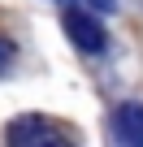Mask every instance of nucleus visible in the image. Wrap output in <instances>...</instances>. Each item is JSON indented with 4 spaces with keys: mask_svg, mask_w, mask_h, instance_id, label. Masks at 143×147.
Instances as JSON below:
<instances>
[{
    "mask_svg": "<svg viewBox=\"0 0 143 147\" xmlns=\"http://www.w3.org/2000/svg\"><path fill=\"white\" fill-rule=\"evenodd\" d=\"M13 56H18V48H13V39H5V35H0V74H5V69L13 65Z\"/></svg>",
    "mask_w": 143,
    "mask_h": 147,
    "instance_id": "nucleus-4",
    "label": "nucleus"
},
{
    "mask_svg": "<svg viewBox=\"0 0 143 147\" xmlns=\"http://www.w3.org/2000/svg\"><path fill=\"white\" fill-rule=\"evenodd\" d=\"M5 138H9L13 147H43V143H69V134H65L61 125L43 121V117H22V121H13V125L5 130Z\"/></svg>",
    "mask_w": 143,
    "mask_h": 147,
    "instance_id": "nucleus-2",
    "label": "nucleus"
},
{
    "mask_svg": "<svg viewBox=\"0 0 143 147\" xmlns=\"http://www.w3.org/2000/svg\"><path fill=\"white\" fill-rule=\"evenodd\" d=\"M65 35L74 39V48L78 52H87V56H96V52H104L108 48V30L87 13V5H78V9H65Z\"/></svg>",
    "mask_w": 143,
    "mask_h": 147,
    "instance_id": "nucleus-1",
    "label": "nucleus"
},
{
    "mask_svg": "<svg viewBox=\"0 0 143 147\" xmlns=\"http://www.w3.org/2000/svg\"><path fill=\"white\" fill-rule=\"evenodd\" d=\"M108 134L126 147H143V104H121L108 121Z\"/></svg>",
    "mask_w": 143,
    "mask_h": 147,
    "instance_id": "nucleus-3",
    "label": "nucleus"
},
{
    "mask_svg": "<svg viewBox=\"0 0 143 147\" xmlns=\"http://www.w3.org/2000/svg\"><path fill=\"white\" fill-rule=\"evenodd\" d=\"M87 9H96V13H113L117 9V0H83Z\"/></svg>",
    "mask_w": 143,
    "mask_h": 147,
    "instance_id": "nucleus-5",
    "label": "nucleus"
}]
</instances>
